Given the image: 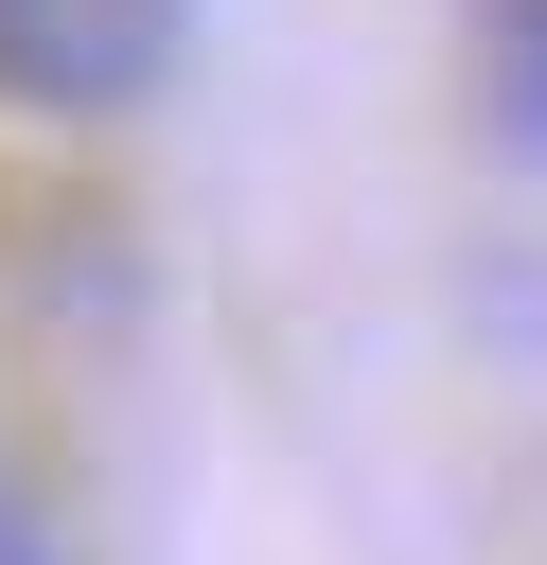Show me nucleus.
<instances>
[{
  "instance_id": "obj_2",
  "label": "nucleus",
  "mask_w": 547,
  "mask_h": 565,
  "mask_svg": "<svg viewBox=\"0 0 547 565\" xmlns=\"http://www.w3.org/2000/svg\"><path fill=\"white\" fill-rule=\"evenodd\" d=\"M476 88H494V141L547 159V0H476Z\"/></svg>"
},
{
  "instance_id": "obj_3",
  "label": "nucleus",
  "mask_w": 547,
  "mask_h": 565,
  "mask_svg": "<svg viewBox=\"0 0 547 565\" xmlns=\"http://www.w3.org/2000/svg\"><path fill=\"white\" fill-rule=\"evenodd\" d=\"M0 565H71V530L35 512V477H18V459H0Z\"/></svg>"
},
{
  "instance_id": "obj_1",
  "label": "nucleus",
  "mask_w": 547,
  "mask_h": 565,
  "mask_svg": "<svg viewBox=\"0 0 547 565\" xmlns=\"http://www.w3.org/2000/svg\"><path fill=\"white\" fill-rule=\"evenodd\" d=\"M194 0H0V106L18 124H124L141 88H176Z\"/></svg>"
}]
</instances>
